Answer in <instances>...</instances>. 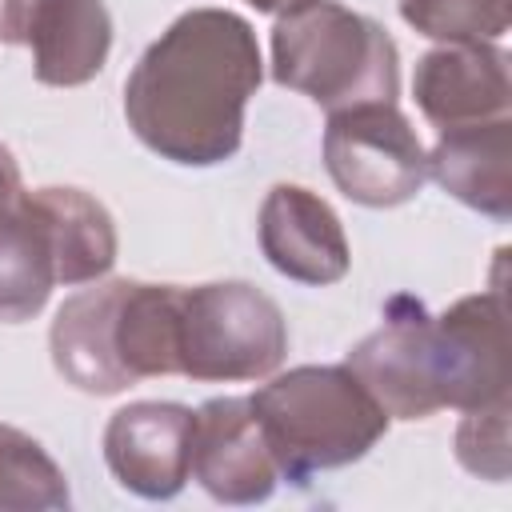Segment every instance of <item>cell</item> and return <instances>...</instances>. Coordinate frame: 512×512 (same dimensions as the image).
I'll return each instance as SVG.
<instances>
[{
    "label": "cell",
    "instance_id": "7c38bea8",
    "mask_svg": "<svg viewBox=\"0 0 512 512\" xmlns=\"http://www.w3.org/2000/svg\"><path fill=\"white\" fill-rule=\"evenodd\" d=\"M412 100L440 132L508 116L512 88L504 48L492 40H464L424 52L412 72Z\"/></svg>",
    "mask_w": 512,
    "mask_h": 512
},
{
    "label": "cell",
    "instance_id": "3957f363",
    "mask_svg": "<svg viewBox=\"0 0 512 512\" xmlns=\"http://www.w3.org/2000/svg\"><path fill=\"white\" fill-rule=\"evenodd\" d=\"M176 316L180 284L100 276L56 308L48 332L52 364L88 396H116L140 380L176 376Z\"/></svg>",
    "mask_w": 512,
    "mask_h": 512
},
{
    "label": "cell",
    "instance_id": "8992f818",
    "mask_svg": "<svg viewBox=\"0 0 512 512\" xmlns=\"http://www.w3.org/2000/svg\"><path fill=\"white\" fill-rule=\"evenodd\" d=\"M288 356L280 304L244 280L180 288L176 376L204 384H240L272 376Z\"/></svg>",
    "mask_w": 512,
    "mask_h": 512
},
{
    "label": "cell",
    "instance_id": "4fadbf2b",
    "mask_svg": "<svg viewBox=\"0 0 512 512\" xmlns=\"http://www.w3.org/2000/svg\"><path fill=\"white\" fill-rule=\"evenodd\" d=\"M56 288V256L48 216L24 188L20 164L0 144V320H32Z\"/></svg>",
    "mask_w": 512,
    "mask_h": 512
},
{
    "label": "cell",
    "instance_id": "30bf717a",
    "mask_svg": "<svg viewBox=\"0 0 512 512\" xmlns=\"http://www.w3.org/2000/svg\"><path fill=\"white\" fill-rule=\"evenodd\" d=\"M192 480L220 504H260L280 472L248 396L204 400L192 416Z\"/></svg>",
    "mask_w": 512,
    "mask_h": 512
},
{
    "label": "cell",
    "instance_id": "8fae6325",
    "mask_svg": "<svg viewBox=\"0 0 512 512\" xmlns=\"http://www.w3.org/2000/svg\"><path fill=\"white\" fill-rule=\"evenodd\" d=\"M264 260L296 284H336L348 276V236L332 204L300 184H272L256 220Z\"/></svg>",
    "mask_w": 512,
    "mask_h": 512
},
{
    "label": "cell",
    "instance_id": "ba28073f",
    "mask_svg": "<svg viewBox=\"0 0 512 512\" xmlns=\"http://www.w3.org/2000/svg\"><path fill=\"white\" fill-rule=\"evenodd\" d=\"M0 44H24L40 84L80 88L112 52V16L104 0H0Z\"/></svg>",
    "mask_w": 512,
    "mask_h": 512
},
{
    "label": "cell",
    "instance_id": "5b68a950",
    "mask_svg": "<svg viewBox=\"0 0 512 512\" xmlns=\"http://www.w3.org/2000/svg\"><path fill=\"white\" fill-rule=\"evenodd\" d=\"M272 80L324 112L400 96V52L384 24L336 0H300L276 12Z\"/></svg>",
    "mask_w": 512,
    "mask_h": 512
},
{
    "label": "cell",
    "instance_id": "2e32d148",
    "mask_svg": "<svg viewBox=\"0 0 512 512\" xmlns=\"http://www.w3.org/2000/svg\"><path fill=\"white\" fill-rule=\"evenodd\" d=\"M68 504V476L48 448L12 424H0V512H56Z\"/></svg>",
    "mask_w": 512,
    "mask_h": 512
},
{
    "label": "cell",
    "instance_id": "d6986e66",
    "mask_svg": "<svg viewBox=\"0 0 512 512\" xmlns=\"http://www.w3.org/2000/svg\"><path fill=\"white\" fill-rule=\"evenodd\" d=\"M244 4H252L256 12H284V8H292V4H300V0H244Z\"/></svg>",
    "mask_w": 512,
    "mask_h": 512
},
{
    "label": "cell",
    "instance_id": "5bb4252c",
    "mask_svg": "<svg viewBox=\"0 0 512 512\" xmlns=\"http://www.w3.org/2000/svg\"><path fill=\"white\" fill-rule=\"evenodd\" d=\"M428 176L480 216H512V120L444 128L428 152Z\"/></svg>",
    "mask_w": 512,
    "mask_h": 512
},
{
    "label": "cell",
    "instance_id": "6da1fadb",
    "mask_svg": "<svg viewBox=\"0 0 512 512\" xmlns=\"http://www.w3.org/2000/svg\"><path fill=\"white\" fill-rule=\"evenodd\" d=\"M264 80L256 32L228 8L176 16L124 80V116L160 160L212 168L240 152L244 108Z\"/></svg>",
    "mask_w": 512,
    "mask_h": 512
},
{
    "label": "cell",
    "instance_id": "9a60e30c",
    "mask_svg": "<svg viewBox=\"0 0 512 512\" xmlns=\"http://www.w3.org/2000/svg\"><path fill=\"white\" fill-rule=\"evenodd\" d=\"M36 200L48 216L56 284L72 288V284H92L108 276L116 264V248H120L112 212L84 188H68V184L36 188Z\"/></svg>",
    "mask_w": 512,
    "mask_h": 512
},
{
    "label": "cell",
    "instance_id": "7a4b0ae2",
    "mask_svg": "<svg viewBox=\"0 0 512 512\" xmlns=\"http://www.w3.org/2000/svg\"><path fill=\"white\" fill-rule=\"evenodd\" d=\"M504 288L460 296L432 316L424 300L396 292L380 328L352 352L348 368L376 396L388 420H424L440 408H488L508 400V332Z\"/></svg>",
    "mask_w": 512,
    "mask_h": 512
},
{
    "label": "cell",
    "instance_id": "277c9868",
    "mask_svg": "<svg viewBox=\"0 0 512 512\" xmlns=\"http://www.w3.org/2000/svg\"><path fill=\"white\" fill-rule=\"evenodd\" d=\"M280 480L308 484L320 472L348 468L388 432V412L348 364H300L272 372L248 396Z\"/></svg>",
    "mask_w": 512,
    "mask_h": 512
},
{
    "label": "cell",
    "instance_id": "e0dca14e",
    "mask_svg": "<svg viewBox=\"0 0 512 512\" xmlns=\"http://www.w3.org/2000/svg\"><path fill=\"white\" fill-rule=\"evenodd\" d=\"M408 28L440 44L464 40H500L508 32V0H396Z\"/></svg>",
    "mask_w": 512,
    "mask_h": 512
},
{
    "label": "cell",
    "instance_id": "ac0fdd59",
    "mask_svg": "<svg viewBox=\"0 0 512 512\" xmlns=\"http://www.w3.org/2000/svg\"><path fill=\"white\" fill-rule=\"evenodd\" d=\"M456 460L480 476V480H508L512 456H508V400L464 412L456 428Z\"/></svg>",
    "mask_w": 512,
    "mask_h": 512
},
{
    "label": "cell",
    "instance_id": "52a82bcc",
    "mask_svg": "<svg viewBox=\"0 0 512 512\" xmlns=\"http://www.w3.org/2000/svg\"><path fill=\"white\" fill-rule=\"evenodd\" d=\"M324 168L352 204L396 208L424 188L428 152L396 104L368 100L328 112Z\"/></svg>",
    "mask_w": 512,
    "mask_h": 512
},
{
    "label": "cell",
    "instance_id": "9c48e42d",
    "mask_svg": "<svg viewBox=\"0 0 512 512\" xmlns=\"http://www.w3.org/2000/svg\"><path fill=\"white\" fill-rule=\"evenodd\" d=\"M192 416L176 400H136L104 424V464L120 488L144 500H172L192 480Z\"/></svg>",
    "mask_w": 512,
    "mask_h": 512
}]
</instances>
